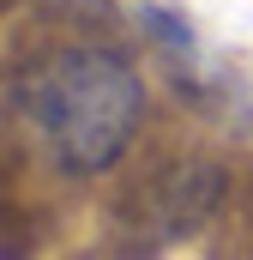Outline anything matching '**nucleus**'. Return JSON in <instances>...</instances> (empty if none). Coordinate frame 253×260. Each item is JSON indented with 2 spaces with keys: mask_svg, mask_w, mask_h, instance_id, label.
Returning a JSON list of instances; mask_svg holds the SVG:
<instances>
[{
  "mask_svg": "<svg viewBox=\"0 0 253 260\" xmlns=\"http://www.w3.org/2000/svg\"><path fill=\"white\" fill-rule=\"evenodd\" d=\"M24 115L72 176H103L121 164L145 121V85L115 49L72 43L43 55L24 85Z\"/></svg>",
  "mask_w": 253,
  "mask_h": 260,
  "instance_id": "obj_1",
  "label": "nucleus"
}]
</instances>
